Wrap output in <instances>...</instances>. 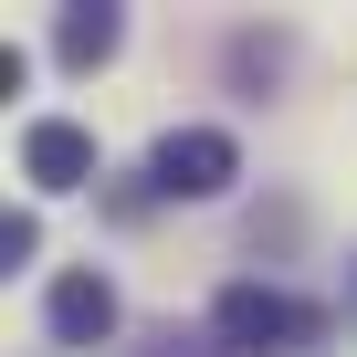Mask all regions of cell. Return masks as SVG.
I'll return each mask as SVG.
<instances>
[{
  "label": "cell",
  "instance_id": "obj_1",
  "mask_svg": "<svg viewBox=\"0 0 357 357\" xmlns=\"http://www.w3.org/2000/svg\"><path fill=\"white\" fill-rule=\"evenodd\" d=\"M211 336H221L231 357H315V347L336 336V315H326L315 294H294V284L242 273V284L211 294Z\"/></svg>",
  "mask_w": 357,
  "mask_h": 357
},
{
  "label": "cell",
  "instance_id": "obj_5",
  "mask_svg": "<svg viewBox=\"0 0 357 357\" xmlns=\"http://www.w3.org/2000/svg\"><path fill=\"white\" fill-rule=\"evenodd\" d=\"M116 43H126V11H116V0H74V11L53 22V63L63 74H105Z\"/></svg>",
  "mask_w": 357,
  "mask_h": 357
},
{
  "label": "cell",
  "instance_id": "obj_9",
  "mask_svg": "<svg viewBox=\"0 0 357 357\" xmlns=\"http://www.w3.org/2000/svg\"><path fill=\"white\" fill-rule=\"evenodd\" d=\"M347 315H357V273H347Z\"/></svg>",
  "mask_w": 357,
  "mask_h": 357
},
{
  "label": "cell",
  "instance_id": "obj_2",
  "mask_svg": "<svg viewBox=\"0 0 357 357\" xmlns=\"http://www.w3.org/2000/svg\"><path fill=\"white\" fill-rule=\"evenodd\" d=\"M137 178H147V200H221L242 178V137L231 126H168Z\"/></svg>",
  "mask_w": 357,
  "mask_h": 357
},
{
  "label": "cell",
  "instance_id": "obj_3",
  "mask_svg": "<svg viewBox=\"0 0 357 357\" xmlns=\"http://www.w3.org/2000/svg\"><path fill=\"white\" fill-rule=\"evenodd\" d=\"M116 326H126L116 273H105V263H63V273H53V294H43V336L84 357V347H116Z\"/></svg>",
  "mask_w": 357,
  "mask_h": 357
},
{
  "label": "cell",
  "instance_id": "obj_8",
  "mask_svg": "<svg viewBox=\"0 0 357 357\" xmlns=\"http://www.w3.org/2000/svg\"><path fill=\"white\" fill-rule=\"evenodd\" d=\"M43 252V221L32 211H0V263H32Z\"/></svg>",
  "mask_w": 357,
  "mask_h": 357
},
{
  "label": "cell",
  "instance_id": "obj_4",
  "mask_svg": "<svg viewBox=\"0 0 357 357\" xmlns=\"http://www.w3.org/2000/svg\"><path fill=\"white\" fill-rule=\"evenodd\" d=\"M22 178H32V190H84V178H95V126L32 116L22 126Z\"/></svg>",
  "mask_w": 357,
  "mask_h": 357
},
{
  "label": "cell",
  "instance_id": "obj_7",
  "mask_svg": "<svg viewBox=\"0 0 357 357\" xmlns=\"http://www.w3.org/2000/svg\"><path fill=\"white\" fill-rule=\"evenodd\" d=\"M126 357H231V347H221L211 326H147V336H137Z\"/></svg>",
  "mask_w": 357,
  "mask_h": 357
},
{
  "label": "cell",
  "instance_id": "obj_6",
  "mask_svg": "<svg viewBox=\"0 0 357 357\" xmlns=\"http://www.w3.org/2000/svg\"><path fill=\"white\" fill-rule=\"evenodd\" d=\"M284 32H231V84H252V95H273V74H284Z\"/></svg>",
  "mask_w": 357,
  "mask_h": 357
}]
</instances>
